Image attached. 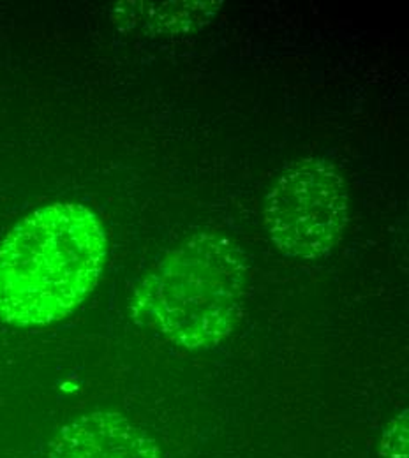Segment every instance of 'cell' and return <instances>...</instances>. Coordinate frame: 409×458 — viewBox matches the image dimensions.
Listing matches in <instances>:
<instances>
[{"mask_svg": "<svg viewBox=\"0 0 409 458\" xmlns=\"http://www.w3.org/2000/svg\"><path fill=\"white\" fill-rule=\"evenodd\" d=\"M379 457L408 458V411L399 412L385 428Z\"/></svg>", "mask_w": 409, "mask_h": 458, "instance_id": "5b68a950", "label": "cell"}, {"mask_svg": "<svg viewBox=\"0 0 409 458\" xmlns=\"http://www.w3.org/2000/svg\"><path fill=\"white\" fill-rule=\"evenodd\" d=\"M107 254V233L90 208L34 210L0 242V319L18 328L62 321L98 286Z\"/></svg>", "mask_w": 409, "mask_h": 458, "instance_id": "6da1fadb", "label": "cell"}, {"mask_svg": "<svg viewBox=\"0 0 409 458\" xmlns=\"http://www.w3.org/2000/svg\"><path fill=\"white\" fill-rule=\"evenodd\" d=\"M245 256L232 240L200 233L172 250L136 287L134 316L185 349H214L242 316Z\"/></svg>", "mask_w": 409, "mask_h": 458, "instance_id": "7a4b0ae2", "label": "cell"}, {"mask_svg": "<svg viewBox=\"0 0 409 458\" xmlns=\"http://www.w3.org/2000/svg\"><path fill=\"white\" fill-rule=\"evenodd\" d=\"M47 458H163L158 441L125 416L96 411L65 423Z\"/></svg>", "mask_w": 409, "mask_h": 458, "instance_id": "277c9868", "label": "cell"}, {"mask_svg": "<svg viewBox=\"0 0 409 458\" xmlns=\"http://www.w3.org/2000/svg\"><path fill=\"white\" fill-rule=\"evenodd\" d=\"M265 228L288 258L328 256L350 221V192L339 170L309 157L286 166L265 199Z\"/></svg>", "mask_w": 409, "mask_h": 458, "instance_id": "3957f363", "label": "cell"}]
</instances>
